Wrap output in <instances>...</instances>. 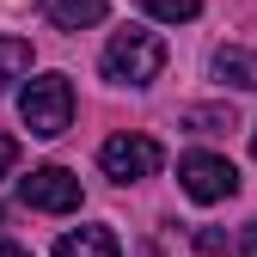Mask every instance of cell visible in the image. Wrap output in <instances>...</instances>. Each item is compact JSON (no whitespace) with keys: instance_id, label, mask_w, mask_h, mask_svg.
I'll list each match as a JSON object with an SVG mask.
<instances>
[{"instance_id":"obj_1","label":"cell","mask_w":257,"mask_h":257,"mask_svg":"<svg viewBox=\"0 0 257 257\" xmlns=\"http://www.w3.org/2000/svg\"><path fill=\"white\" fill-rule=\"evenodd\" d=\"M159 68H166V43L153 31H116L104 43V80L116 86H153Z\"/></svg>"},{"instance_id":"obj_2","label":"cell","mask_w":257,"mask_h":257,"mask_svg":"<svg viewBox=\"0 0 257 257\" xmlns=\"http://www.w3.org/2000/svg\"><path fill=\"white\" fill-rule=\"evenodd\" d=\"M19 116H25L31 135L55 141L61 128L74 122V86H68V74H37V80L19 92Z\"/></svg>"},{"instance_id":"obj_3","label":"cell","mask_w":257,"mask_h":257,"mask_svg":"<svg viewBox=\"0 0 257 257\" xmlns=\"http://www.w3.org/2000/svg\"><path fill=\"white\" fill-rule=\"evenodd\" d=\"M178 184H184L190 202H227L239 190V172H233V159H220V153H184L178 159Z\"/></svg>"},{"instance_id":"obj_4","label":"cell","mask_w":257,"mask_h":257,"mask_svg":"<svg viewBox=\"0 0 257 257\" xmlns=\"http://www.w3.org/2000/svg\"><path fill=\"white\" fill-rule=\"evenodd\" d=\"M159 141L153 135H110L104 147H98V166H104V178H116V184H141V178H153L159 172Z\"/></svg>"},{"instance_id":"obj_5","label":"cell","mask_w":257,"mask_h":257,"mask_svg":"<svg viewBox=\"0 0 257 257\" xmlns=\"http://www.w3.org/2000/svg\"><path fill=\"white\" fill-rule=\"evenodd\" d=\"M19 202L37 214H74L80 208V178L68 166H37L31 178H19Z\"/></svg>"},{"instance_id":"obj_6","label":"cell","mask_w":257,"mask_h":257,"mask_svg":"<svg viewBox=\"0 0 257 257\" xmlns=\"http://www.w3.org/2000/svg\"><path fill=\"white\" fill-rule=\"evenodd\" d=\"M110 13V0H43V19L55 31H92V25H104Z\"/></svg>"},{"instance_id":"obj_7","label":"cell","mask_w":257,"mask_h":257,"mask_svg":"<svg viewBox=\"0 0 257 257\" xmlns=\"http://www.w3.org/2000/svg\"><path fill=\"white\" fill-rule=\"evenodd\" d=\"M55 257H122V245H116L110 227H80V233L55 239Z\"/></svg>"},{"instance_id":"obj_8","label":"cell","mask_w":257,"mask_h":257,"mask_svg":"<svg viewBox=\"0 0 257 257\" xmlns=\"http://www.w3.org/2000/svg\"><path fill=\"white\" fill-rule=\"evenodd\" d=\"M214 80L220 86H239V92H257V55L251 49H214Z\"/></svg>"},{"instance_id":"obj_9","label":"cell","mask_w":257,"mask_h":257,"mask_svg":"<svg viewBox=\"0 0 257 257\" xmlns=\"http://www.w3.org/2000/svg\"><path fill=\"white\" fill-rule=\"evenodd\" d=\"M31 74V43L25 37H0V86Z\"/></svg>"},{"instance_id":"obj_10","label":"cell","mask_w":257,"mask_h":257,"mask_svg":"<svg viewBox=\"0 0 257 257\" xmlns=\"http://www.w3.org/2000/svg\"><path fill=\"white\" fill-rule=\"evenodd\" d=\"M141 7L153 19H166V25H190V19L202 13V0H141Z\"/></svg>"},{"instance_id":"obj_11","label":"cell","mask_w":257,"mask_h":257,"mask_svg":"<svg viewBox=\"0 0 257 257\" xmlns=\"http://www.w3.org/2000/svg\"><path fill=\"white\" fill-rule=\"evenodd\" d=\"M184 122L196 135H214V128H233V110H184Z\"/></svg>"},{"instance_id":"obj_12","label":"cell","mask_w":257,"mask_h":257,"mask_svg":"<svg viewBox=\"0 0 257 257\" xmlns=\"http://www.w3.org/2000/svg\"><path fill=\"white\" fill-rule=\"evenodd\" d=\"M196 251L220 257V251H227V233H220V227H196Z\"/></svg>"},{"instance_id":"obj_13","label":"cell","mask_w":257,"mask_h":257,"mask_svg":"<svg viewBox=\"0 0 257 257\" xmlns=\"http://www.w3.org/2000/svg\"><path fill=\"white\" fill-rule=\"evenodd\" d=\"M13 166H19V141H13V135H0V178H7Z\"/></svg>"},{"instance_id":"obj_14","label":"cell","mask_w":257,"mask_h":257,"mask_svg":"<svg viewBox=\"0 0 257 257\" xmlns=\"http://www.w3.org/2000/svg\"><path fill=\"white\" fill-rule=\"evenodd\" d=\"M239 257H257V220H245V239H239Z\"/></svg>"},{"instance_id":"obj_15","label":"cell","mask_w":257,"mask_h":257,"mask_svg":"<svg viewBox=\"0 0 257 257\" xmlns=\"http://www.w3.org/2000/svg\"><path fill=\"white\" fill-rule=\"evenodd\" d=\"M0 257H31V251L25 245H0Z\"/></svg>"},{"instance_id":"obj_16","label":"cell","mask_w":257,"mask_h":257,"mask_svg":"<svg viewBox=\"0 0 257 257\" xmlns=\"http://www.w3.org/2000/svg\"><path fill=\"white\" fill-rule=\"evenodd\" d=\"M251 159H257V128H251Z\"/></svg>"}]
</instances>
